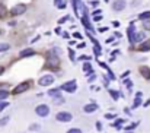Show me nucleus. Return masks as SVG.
I'll list each match as a JSON object with an SVG mask.
<instances>
[{
    "label": "nucleus",
    "instance_id": "obj_36",
    "mask_svg": "<svg viewBox=\"0 0 150 133\" xmlns=\"http://www.w3.org/2000/svg\"><path fill=\"white\" fill-rule=\"evenodd\" d=\"M3 72H4V67H3V66H0V75H1Z\"/></svg>",
    "mask_w": 150,
    "mask_h": 133
},
{
    "label": "nucleus",
    "instance_id": "obj_37",
    "mask_svg": "<svg viewBox=\"0 0 150 133\" xmlns=\"http://www.w3.org/2000/svg\"><path fill=\"white\" fill-rule=\"evenodd\" d=\"M150 104V99H147V101H146V102H144V107H147V105H149Z\"/></svg>",
    "mask_w": 150,
    "mask_h": 133
},
{
    "label": "nucleus",
    "instance_id": "obj_13",
    "mask_svg": "<svg viewBox=\"0 0 150 133\" xmlns=\"http://www.w3.org/2000/svg\"><path fill=\"white\" fill-rule=\"evenodd\" d=\"M140 104H142V92H137V97H136V99H134L133 108H137Z\"/></svg>",
    "mask_w": 150,
    "mask_h": 133
},
{
    "label": "nucleus",
    "instance_id": "obj_16",
    "mask_svg": "<svg viewBox=\"0 0 150 133\" xmlns=\"http://www.w3.org/2000/svg\"><path fill=\"white\" fill-rule=\"evenodd\" d=\"M142 21H146V19H150V10L147 12H143V13H140V16H139Z\"/></svg>",
    "mask_w": 150,
    "mask_h": 133
},
{
    "label": "nucleus",
    "instance_id": "obj_31",
    "mask_svg": "<svg viewBox=\"0 0 150 133\" xmlns=\"http://www.w3.org/2000/svg\"><path fill=\"white\" fill-rule=\"evenodd\" d=\"M79 59H80V60H89V57H88V56H80Z\"/></svg>",
    "mask_w": 150,
    "mask_h": 133
},
{
    "label": "nucleus",
    "instance_id": "obj_12",
    "mask_svg": "<svg viewBox=\"0 0 150 133\" xmlns=\"http://www.w3.org/2000/svg\"><path fill=\"white\" fill-rule=\"evenodd\" d=\"M144 40V34L143 32H136L134 37H133V43H137V41H143Z\"/></svg>",
    "mask_w": 150,
    "mask_h": 133
},
{
    "label": "nucleus",
    "instance_id": "obj_21",
    "mask_svg": "<svg viewBox=\"0 0 150 133\" xmlns=\"http://www.w3.org/2000/svg\"><path fill=\"white\" fill-rule=\"evenodd\" d=\"M9 97V92L7 91H0V99H6Z\"/></svg>",
    "mask_w": 150,
    "mask_h": 133
},
{
    "label": "nucleus",
    "instance_id": "obj_9",
    "mask_svg": "<svg viewBox=\"0 0 150 133\" xmlns=\"http://www.w3.org/2000/svg\"><path fill=\"white\" fill-rule=\"evenodd\" d=\"M57 66H58V59L55 57V56H52L48 59V67L51 69H57Z\"/></svg>",
    "mask_w": 150,
    "mask_h": 133
},
{
    "label": "nucleus",
    "instance_id": "obj_20",
    "mask_svg": "<svg viewBox=\"0 0 150 133\" xmlns=\"http://www.w3.org/2000/svg\"><path fill=\"white\" fill-rule=\"evenodd\" d=\"M109 94H111V97H112L114 99H118V98H120V94H118L117 91H114V89H111V91H109Z\"/></svg>",
    "mask_w": 150,
    "mask_h": 133
},
{
    "label": "nucleus",
    "instance_id": "obj_30",
    "mask_svg": "<svg viewBox=\"0 0 150 133\" xmlns=\"http://www.w3.org/2000/svg\"><path fill=\"white\" fill-rule=\"evenodd\" d=\"M67 19H69V16H64L63 19H60V21H58V24H63V22H64V21H67Z\"/></svg>",
    "mask_w": 150,
    "mask_h": 133
},
{
    "label": "nucleus",
    "instance_id": "obj_33",
    "mask_svg": "<svg viewBox=\"0 0 150 133\" xmlns=\"http://www.w3.org/2000/svg\"><path fill=\"white\" fill-rule=\"evenodd\" d=\"M112 24H114V26H120V22H118V21H114Z\"/></svg>",
    "mask_w": 150,
    "mask_h": 133
},
{
    "label": "nucleus",
    "instance_id": "obj_1",
    "mask_svg": "<svg viewBox=\"0 0 150 133\" xmlns=\"http://www.w3.org/2000/svg\"><path fill=\"white\" fill-rule=\"evenodd\" d=\"M23 12H26V6L22 4V3L15 4V6L10 9V15H12V16H19V15H22Z\"/></svg>",
    "mask_w": 150,
    "mask_h": 133
},
{
    "label": "nucleus",
    "instance_id": "obj_19",
    "mask_svg": "<svg viewBox=\"0 0 150 133\" xmlns=\"http://www.w3.org/2000/svg\"><path fill=\"white\" fill-rule=\"evenodd\" d=\"M9 48H10V45L7 44V43H1L0 44V51H7Z\"/></svg>",
    "mask_w": 150,
    "mask_h": 133
},
{
    "label": "nucleus",
    "instance_id": "obj_6",
    "mask_svg": "<svg viewBox=\"0 0 150 133\" xmlns=\"http://www.w3.org/2000/svg\"><path fill=\"white\" fill-rule=\"evenodd\" d=\"M76 88H77V87H76V81H70V82H66V84H63L60 89H63V91H67V92H70V94H71V92H74V91H76Z\"/></svg>",
    "mask_w": 150,
    "mask_h": 133
},
{
    "label": "nucleus",
    "instance_id": "obj_38",
    "mask_svg": "<svg viewBox=\"0 0 150 133\" xmlns=\"http://www.w3.org/2000/svg\"><path fill=\"white\" fill-rule=\"evenodd\" d=\"M105 1H108V0H105Z\"/></svg>",
    "mask_w": 150,
    "mask_h": 133
},
{
    "label": "nucleus",
    "instance_id": "obj_24",
    "mask_svg": "<svg viewBox=\"0 0 150 133\" xmlns=\"http://www.w3.org/2000/svg\"><path fill=\"white\" fill-rule=\"evenodd\" d=\"M7 122H9V116H7V117H3V119H0V126H4V124H7Z\"/></svg>",
    "mask_w": 150,
    "mask_h": 133
},
{
    "label": "nucleus",
    "instance_id": "obj_11",
    "mask_svg": "<svg viewBox=\"0 0 150 133\" xmlns=\"http://www.w3.org/2000/svg\"><path fill=\"white\" fill-rule=\"evenodd\" d=\"M139 50H140V51H150V40L144 41V43H142L140 47H139Z\"/></svg>",
    "mask_w": 150,
    "mask_h": 133
},
{
    "label": "nucleus",
    "instance_id": "obj_3",
    "mask_svg": "<svg viewBox=\"0 0 150 133\" xmlns=\"http://www.w3.org/2000/svg\"><path fill=\"white\" fill-rule=\"evenodd\" d=\"M35 113H37L40 117H47V116L50 114V107H48L47 104H41V105H38V107L35 108Z\"/></svg>",
    "mask_w": 150,
    "mask_h": 133
},
{
    "label": "nucleus",
    "instance_id": "obj_28",
    "mask_svg": "<svg viewBox=\"0 0 150 133\" xmlns=\"http://www.w3.org/2000/svg\"><path fill=\"white\" fill-rule=\"evenodd\" d=\"M7 105H9L7 102H0V110H4V108H6Z\"/></svg>",
    "mask_w": 150,
    "mask_h": 133
},
{
    "label": "nucleus",
    "instance_id": "obj_22",
    "mask_svg": "<svg viewBox=\"0 0 150 133\" xmlns=\"http://www.w3.org/2000/svg\"><path fill=\"white\" fill-rule=\"evenodd\" d=\"M4 16H6V7L0 4V18H4Z\"/></svg>",
    "mask_w": 150,
    "mask_h": 133
},
{
    "label": "nucleus",
    "instance_id": "obj_26",
    "mask_svg": "<svg viewBox=\"0 0 150 133\" xmlns=\"http://www.w3.org/2000/svg\"><path fill=\"white\" fill-rule=\"evenodd\" d=\"M137 124H139V123H133V124H131V126H127V127H125V129H127V130H133V129H134V127H137Z\"/></svg>",
    "mask_w": 150,
    "mask_h": 133
},
{
    "label": "nucleus",
    "instance_id": "obj_18",
    "mask_svg": "<svg viewBox=\"0 0 150 133\" xmlns=\"http://www.w3.org/2000/svg\"><path fill=\"white\" fill-rule=\"evenodd\" d=\"M29 130L38 132V130H41V126H40V124H31V126H29Z\"/></svg>",
    "mask_w": 150,
    "mask_h": 133
},
{
    "label": "nucleus",
    "instance_id": "obj_17",
    "mask_svg": "<svg viewBox=\"0 0 150 133\" xmlns=\"http://www.w3.org/2000/svg\"><path fill=\"white\" fill-rule=\"evenodd\" d=\"M83 70H85L86 73H92V66H91V63H85V64H83Z\"/></svg>",
    "mask_w": 150,
    "mask_h": 133
},
{
    "label": "nucleus",
    "instance_id": "obj_29",
    "mask_svg": "<svg viewBox=\"0 0 150 133\" xmlns=\"http://www.w3.org/2000/svg\"><path fill=\"white\" fill-rule=\"evenodd\" d=\"M105 117H106L108 120H111V119H114L115 116H114V114H105Z\"/></svg>",
    "mask_w": 150,
    "mask_h": 133
},
{
    "label": "nucleus",
    "instance_id": "obj_2",
    "mask_svg": "<svg viewBox=\"0 0 150 133\" xmlns=\"http://www.w3.org/2000/svg\"><path fill=\"white\" fill-rule=\"evenodd\" d=\"M55 119H57L58 122H63V123H67V122H71V119H73V116H71V113H69V111H60V113H57V116H55Z\"/></svg>",
    "mask_w": 150,
    "mask_h": 133
},
{
    "label": "nucleus",
    "instance_id": "obj_7",
    "mask_svg": "<svg viewBox=\"0 0 150 133\" xmlns=\"http://www.w3.org/2000/svg\"><path fill=\"white\" fill-rule=\"evenodd\" d=\"M125 6H127L125 0H115V1L112 3V9H114L115 12H121V10H124Z\"/></svg>",
    "mask_w": 150,
    "mask_h": 133
},
{
    "label": "nucleus",
    "instance_id": "obj_34",
    "mask_svg": "<svg viewBox=\"0 0 150 133\" xmlns=\"http://www.w3.org/2000/svg\"><path fill=\"white\" fill-rule=\"evenodd\" d=\"M74 37H76V38H82V35H80L79 32H74Z\"/></svg>",
    "mask_w": 150,
    "mask_h": 133
},
{
    "label": "nucleus",
    "instance_id": "obj_32",
    "mask_svg": "<svg viewBox=\"0 0 150 133\" xmlns=\"http://www.w3.org/2000/svg\"><path fill=\"white\" fill-rule=\"evenodd\" d=\"M9 25H10V26H15V25H16V22H15V21H10V22H9Z\"/></svg>",
    "mask_w": 150,
    "mask_h": 133
},
{
    "label": "nucleus",
    "instance_id": "obj_5",
    "mask_svg": "<svg viewBox=\"0 0 150 133\" xmlns=\"http://www.w3.org/2000/svg\"><path fill=\"white\" fill-rule=\"evenodd\" d=\"M52 82H54V76L52 75H45V76H42L38 81V84L41 87H50V85H52Z\"/></svg>",
    "mask_w": 150,
    "mask_h": 133
},
{
    "label": "nucleus",
    "instance_id": "obj_8",
    "mask_svg": "<svg viewBox=\"0 0 150 133\" xmlns=\"http://www.w3.org/2000/svg\"><path fill=\"white\" fill-rule=\"evenodd\" d=\"M96 110H98V105H96V104H88V105L83 107V111L88 113V114H91V113H93V111H96Z\"/></svg>",
    "mask_w": 150,
    "mask_h": 133
},
{
    "label": "nucleus",
    "instance_id": "obj_27",
    "mask_svg": "<svg viewBox=\"0 0 150 133\" xmlns=\"http://www.w3.org/2000/svg\"><path fill=\"white\" fill-rule=\"evenodd\" d=\"M144 29L150 31V21H146V22H144Z\"/></svg>",
    "mask_w": 150,
    "mask_h": 133
},
{
    "label": "nucleus",
    "instance_id": "obj_15",
    "mask_svg": "<svg viewBox=\"0 0 150 133\" xmlns=\"http://www.w3.org/2000/svg\"><path fill=\"white\" fill-rule=\"evenodd\" d=\"M32 54H35V51L34 50H23L22 53H21V57H28V56H32Z\"/></svg>",
    "mask_w": 150,
    "mask_h": 133
},
{
    "label": "nucleus",
    "instance_id": "obj_14",
    "mask_svg": "<svg viewBox=\"0 0 150 133\" xmlns=\"http://www.w3.org/2000/svg\"><path fill=\"white\" fill-rule=\"evenodd\" d=\"M60 91H61L60 88L50 89V91H48V95H50V97H52V98H57V97H60Z\"/></svg>",
    "mask_w": 150,
    "mask_h": 133
},
{
    "label": "nucleus",
    "instance_id": "obj_25",
    "mask_svg": "<svg viewBox=\"0 0 150 133\" xmlns=\"http://www.w3.org/2000/svg\"><path fill=\"white\" fill-rule=\"evenodd\" d=\"M67 133H82V130H80V129H77V127H74V129L67 130Z\"/></svg>",
    "mask_w": 150,
    "mask_h": 133
},
{
    "label": "nucleus",
    "instance_id": "obj_23",
    "mask_svg": "<svg viewBox=\"0 0 150 133\" xmlns=\"http://www.w3.org/2000/svg\"><path fill=\"white\" fill-rule=\"evenodd\" d=\"M54 102H55V104H63V102H64V98H63V97L60 95V97L54 98Z\"/></svg>",
    "mask_w": 150,
    "mask_h": 133
},
{
    "label": "nucleus",
    "instance_id": "obj_10",
    "mask_svg": "<svg viewBox=\"0 0 150 133\" xmlns=\"http://www.w3.org/2000/svg\"><path fill=\"white\" fill-rule=\"evenodd\" d=\"M140 73H142V76L144 79H150V67H147V66L140 67Z\"/></svg>",
    "mask_w": 150,
    "mask_h": 133
},
{
    "label": "nucleus",
    "instance_id": "obj_4",
    "mask_svg": "<svg viewBox=\"0 0 150 133\" xmlns=\"http://www.w3.org/2000/svg\"><path fill=\"white\" fill-rule=\"evenodd\" d=\"M28 89H29V82H22V84H19L16 88H13L12 94H13V95H18V94H22V92L28 91Z\"/></svg>",
    "mask_w": 150,
    "mask_h": 133
},
{
    "label": "nucleus",
    "instance_id": "obj_39",
    "mask_svg": "<svg viewBox=\"0 0 150 133\" xmlns=\"http://www.w3.org/2000/svg\"><path fill=\"white\" fill-rule=\"evenodd\" d=\"M0 34H1V31H0Z\"/></svg>",
    "mask_w": 150,
    "mask_h": 133
},
{
    "label": "nucleus",
    "instance_id": "obj_35",
    "mask_svg": "<svg viewBox=\"0 0 150 133\" xmlns=\"http://www.w3.org/2000/svg\"><path fill=\"white\" fill-rule=\"evenodd\" d=\"M96 127H98V130H100V129H102V126H100V123H99V122L96 123Z\"/></svg>",
    "mask_w": 150,
    "mask_h": 133
}]
</instances>
